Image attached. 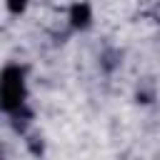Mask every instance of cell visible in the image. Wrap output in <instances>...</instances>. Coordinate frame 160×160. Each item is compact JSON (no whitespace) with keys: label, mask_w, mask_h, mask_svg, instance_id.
Masks as SVG:
<instances>
[{"label":"cell","mask_w":160,"mask_h":160,"mask_svg":"<svg viewBox=\"0 0 160 160\" xmlns=\"http://www.w3.org/2000/svg\"><path fill=\"white\" fill-rule=\"evenodd\" d=\"M25 142H28V150H30L35 158H40V155H42V150H45V148H42V138H38V135H30Z\"/></svg>","instance_id":"cell-6"},{"label":"cell","mask_w":160,"mask_h":160,"mask_svg":"<svg viewBox=\"0 0 160 160\" xmlns=\"http://www.w3.org/2000/svg\"><path fill=\"white\" fill-rule=\"evenodd\" d=\"M30 120H32V110H30L28 105H22L20 110L10 112V122H12V128H15L18 132H25L28 125H30Z\"/></svg>","instance_id":"cell-3"},{"label":"cell","mask_w":160,"mask_h":160,"mask_svg":"<svg viewBox=\"0 0 160 160\" xmlns=\"http://www.w3.org/2000/svg\"><path fill=\"white\" fill-rule=\"evenodd\" d=\"M120 58H122V55H120L118 50H105V52L100 55V68H102L105 72H112V70L120 65Z\"/></svg>","instance_id":"cell-4"},{"label":"cell","mask_w":160,"mask_h":160,"mask_svg":"<svg viewBox=\"0 0 160 160\" xmlns=\"http://www.w3.org/2000/svg\"><path fill=\"white\" fill-rule=\"evenodd\" d=\"M68 22H70L72 30H88L92 25V8H90V2H85V0L72 2L70 10H68Z\"/></svg>","instance_id":"cell-2"},{"label":"cell","mask_w":160,"mask_h":160,"mask_svg":"<svg viewBox=\"0 0 160 160\" xmlns=\"http://www.w3.org/2000/svg\"><path fill=\"white\" fill-rule=\"evenodd\" d=\"M152 20L160 25V5H155V8H152Z\"/></svg>","instance_id":"cell-8"},{"label":"cell","mask_w":160,"mask_h":160,"mask_svg":"<svg viewBox=\"0 0 160 160\" xmlns=\"http://www.w3.org/2000/svg\"><path fill=\"white\" fill-rule=\"evenodd\" d=\"M135 98H138V102L148 105V102H152V100H155V88H152V85H145V82H140V85H138V92H135Z\"/></svg>","instance_id":"cell-5"},{"label":"cell","mask_w":160,"mask_h":160,"mask_svg":"<svg viewBox=\"0 0 160 160\" xmlns=\"http://www.w3.org/2000/svg\"><path fill=\"white\" fill-rule=\"evenodd\" d=\"M28 100V82H25V68L20 65H5L2 68V82H0V105L10 115L20 110Z\"/></svg>","instance_id":"cell-1"},{"label":"cell","mask_w":160,"mask_h":160,"mask_svg":"<svg viewBox=\"0 0 160 160\" xmlns=\"http://www.w3.org/2000/svg\"><path fill=\"white\" fill-rule=\"evenodd\" d=\"M28 5H30V0H8V12L22 15V12L28 10Z\"/></svg>","instance_id":"cell-7"}]
</instances>
